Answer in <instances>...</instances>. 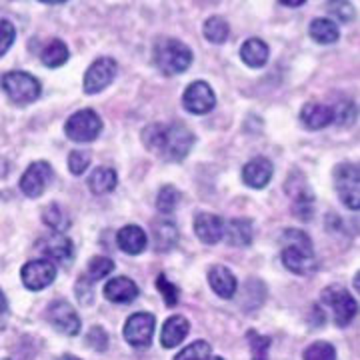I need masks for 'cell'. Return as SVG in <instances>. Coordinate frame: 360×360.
<instances>
[{"label":"cell","instance_id":"60d3db41","mask_svg":"<svg viewBox=\"0 0 360 360\" xmlns=\"http://www.w3.org/2000/svg\"><path fill=\"white\" fill-rule=\"evenodd\" d=\"M354 116H356V108H354V104L347 101V103H342V106L336 108L335 120L340 124H350L354 120Z\"/></svg>","mask_w":360,"mask_h":360},{"label":"cell","instance_id":"ee69618b","mask_svg":"<svg viewBox=\"0 0 360 360\" xmlns=\"http://www.w3.org/2000/svg\"><path fill=\"white\" fill-rule=\"evenodd\" d=\"M6 309H8V302H6V296H4V292L0 290V314H4V312H6Z\"/></svg>","mask_w":360,"mask_h":360},{"label":"cell","instance_id":"484cf974","mask_svg":"<svg viewBox=\"0 0 360 360\" xmlns=\"http://www.w3.org/2000/svg\"><path fill=\"white\" fill-rule=\"evenodd\" d=\"M309 32L312 40H316L319 44H333L340 37L336 22L335 20H328V18H314L310 22Z\"/></svg>","mask_w":360,"mask_h":360},{"label":"cell","instance_id":"ba28073f","mask_svg":"<svg viewBox=\"0 0 360 360\" xmlns=\"http://www.w3.org/2000/svg\"><path fill=\"white\" fill-rule=\"evenodd\" d=\"M20 278L28 290L39 292L42 288L51 286L56 278V266L49 258H39V260H28L22 270H20Z\"/></svg>","mask_w":360,"mask_h":360},{"label":"cell","instance_id":"8d00e7d4","mask_svg":"<svg viewBox=\"0 0 360 360\" xmlns=\"http://www.w3.org/2000/svg\"><path fill=\"white\" fill-rule=\"evenodd\" d=\"M250 347H252V360H269V336H260L257 333H248Z\"/></svg>","mask_w":360,"mask_h":360},{"label":"cell","instance_id":"bcb514c9","mask_svg":"<svg viewBox=\"0 0 360 360\" xmlns=\"http://www.w3.org/2000/svg\"><path fill=\"white\" fill-rule=\"evenodd\" d=\"M56 360H80V359L72 356V354H66V356H60V359H56Z\"/></svg>","mask_w":360,"mask_h":360},{"label":"cell","instance_id":"cb8c5ba5","mask_svg":"<svg viewBox=\"0 0 360 360\" xmlns=\"http://www.w3.org/2000/svg\"><path fill=\"white\" fill-rule=\"evenodd\" d=\"M269 46H266V42H262L260 39H250L246 40L245 44H243V49H240V56H243V60H245L246 66H250V68H260V66H264L269 63Z\"/></svg>","mask_w":360,"mask_h":360},{"label":"cell","instance_id":"7402d4cb","mask_svg":"<svg viewBox=\"0 0 360 360\" xmlns=\"http://www.w3.org/2000/svg\"><path fill=\"white\" fill-rule=\"evenodd\" d=\"M208 284L220 298H232L236 292V278L226 266H212L208 270Z\"/></svg>","mask_w":360,"mask_h":360},{"label":"cell","instance_id":"8992f818","mask_svg":"<svg viewBox=\"0 0 360 360\" xmlns=\"http://www.w3.org/2000/svg\"><path fill=\"white\" fill-rule=\"evenodd\" d=\"M360 170L356 165H338L335 168V186L340 200L350 208L359 210L360 208Z\"/></svg>","mask_w":360,"mask_h":360},{"label":"cell","instance_id":"c3c4849f","mask_svg":"<svg viewBox=\"0 0 360 360\" xmlns=\"http://www.w3.org/2000/svg\"><path fill=\"white\" fill-rule=\"evenodd\" d=\"M208 2H214V0H208Z\"/></svg>","mask_w":360,"mask_h":360},{"label":"cell","instance_id":"ffe728a7","mask_svg":"<svg viewBox=\"0 0 360 360\" xmlns=\"http://www.w3.org/2000/svg\"><path fill=\"white\" fill-rule=\"evenodd\" d=\"M116 243L120 246V250L127 252V255H141V252H144V248H146L148 238H146V232L142 231L141 226L129 224V226H124V229L118 231Z\"/></svg>","mask_w":360,"mask_h":360},{"label":"cell","instance_id":"4dcf8cb0","mask_svg":"<svg viewBox=\"0 0 360 360\" xmlns=\"http://www.w3.org/2000/svg\"><path fill=\"white\" fill-rule=\"evenodd\" d=\"M180 202V193L172 186V184H167V186H162L160 188V193H158V198H156V208H158V212H162V214H172L174 210H176V206Z\"/></svg>","mask_w":360,"mask_h":360},{"label":"cell","instance_id":"30bf717a","mask_svg":"<svg viewBox=\"0 0 360 360\" xmlns=\"http://www.w3.org/2000/svg\"><path fill=\"white\" fill-rule=\"evenodd\" d=\"M116 68H118L116 60H112L110 56L96 58L84 75V92L86 94H98L108 84H112L116 77Z\"/></svg>","mask_w":360,"mask_h":360},{"label":"cell","instance_id":"44dd1931","mask_svg":"<svg viewBox=\"0 0 360 360\" xmlns=\"http://www.w3.org/2000/svg\"><path fill=\"white\" fill-rule=\"evenodd\" d=\"M191 333V322L186 321L184 316L174 314L170 316L165 326H162V335H160V342L165 348L179 347L180 342L186 338V335Z\"/></svg>","mask_w":360,"mask_h":360},{"label":"cell","instance_id":"ac0fdd59","mask_svg":"<svg viewBox=\"0 0 360 360\" xmlns=\"http://www.w3.org/2000/svg\"><path fill=\"white\" fill-rule=\"evenodd\" d=\"M104 296L116 304H129L139 296V286L127 276H116L104 284Z\"/></svg>","mask_w":360,"mask_h":360},{"label":"cell","instance_id":"6da1fadb","mask_svg":"<svg viewBox=\"0 0 360 360\" xmlns=\"http://www.w3.org/2000/svg\"><path fill=\"white\" fill-rule=\"evenodd\" d=\"M142 141L148 150H153L165 160L179 162L191 153L194 134L184 124H150L142 132Z\"/></svg>","mask_w":360,"mask_h":360},{"label":"cell","instance_id":"74e56055","mask_svg":"<svg viewBox=\"0 0 360 360\" xmlns=\"http://www.w3.org/2000/svg\"><path fill=\"white\" fill-rule=\"evenodd\" d=\"M16 30L11 20H0V56H4L8 49L13 46Z\"/></svg>","mask_w":360,"mask_h":360},{"label":"cell","instance_id":"f1b7e54d","mask_svg":"<svg viewBox=\"0 0 360 360\" xmlns=\"http://www.w3.org/2000/svg\"><path fill=\"white\" fill-rule=\"evenodd\" d=\"M229 34H231V26H229V22H226L222 16H210V18H206V40H210L212 44H222V42L229 40Z\"/></svg>","mask_w":360,"mask_h":360},{"label":"cell","instance_id":"681fc988","mask_svg":"<svg viewBox=\"0 0 360 360\" xmlns=\"http://www.w3.org/2000/svg\"><path fill=\"white\" fill-rule=\"evenodd\" d=\"M4 360H11V359H4Z\"/></svg>","mask_w":360,"mask_h":360},{"label":"cell","instance_id":"52a82bcc","mask_svg":"<svg viewBox=\"0 0 360 360\" xmlns=\"http://www.w3.org/2000/svg\"><path fill=\"white\" fill-rule=\"evenodd\" d=\"M322 302L330 307L338 326H348L359 312V302L352 298L348 290L340 286H328L326 290H322Z\"/></svg>","mask_w":360,"mask_h":360},{"label":"cell","instance_id":"9a60e30c","mask_svg":"<svg viewBox=\"0 0 360 360\" xmlns=\"http://www.w3.org/2000/svg\"><path fill=\"white\" fill-rule=\"evenodd\" d=\"M40 250L46 255L49 260H56L60 264H70V260L75 257V248L70 238H66L65 232H54L51 236L40 240Z\"/></svg>","mask_w":360,"mask_h":360},{"label":"cell","instance_id":"7c38bea8","mask_svg":"<svg viewBox=\"0 0 360 360\" xmlns=\"http://www.w3.org/2000/svg\"><path fill=\"white\" fill-rule=\"evenodd\" d=\"M214 104H217L214 90L205 80L193 82L182 94V106L193 115H206L214 108Z\"/></svg>","mask_w":360,"mask_h":360},{"label":"cell","instance_id":"5bb4252c","mask_svg":"<svg viewBox=\"0 0 360 360\" xmlns=\"http://www.w3.org/2000/svg\"><path fill=\"white\" fill-rule=\"evenodd\" d=\"M51 324L66 336H77L80 333V316L77 314V310L72 309L66 300H56L49 307L46 312Z\"/></svg>","mask_w":360,"mask_h":360},{"label":"cell","instance_id":"f6af8a7d","mask_svg":"<svg viewBox=\"0 0 360 360\" xmlns=\"http://www.w3.org/2000/svg\"><path fill=\"white\" fill-rule=\"evenodd\" d=\"M44 4H63V2H68V0H40Z\"/></svg>","mask_w":360,"mask_h":360},{"label":"cell","instance_id":"e0dca14e","mask_svg":"<svg viewBox=\"0 0 360 360\" xmlns=\"http://www.w3.org/2000/svg\"><path fill=\"white\" fill-rule=\"evenodd\" d=\"M222 231H224V222L217 214L210 212H200L194 219V232L200 238V243L205 245H217L222 240Z\"/></svg>","mask_w":360,"mask_h":360},{"label":"cell","instance_id":"7a4b0ae2","mask_svg":"<svg viewBox=\"0 0 360 360\" xmlns=\"http://www.w3.org/2000/svg\"><path fill=\"white\" fill-rule=\"evenodd\" d=\"M283 264L298 276L314 274L319 260L314 257L312 243L302 231H286L283 234Z\"/></svg>","mask_w":360,"mask_h":360},{"label":"cell","instance_id":"d6986e66","mask_svg":"<svg viewBox=\"0 0 360 360\" xmlns=\"http://www.w3.org/2000/svg\"><path fill=\"white\" fill-rule=\"evenodd\" d=\"M300 120L302 124L310 130H321L324 127H328L333 120H335V110L326 104L319 103H309L302 106V112H300Z\"/></svg>","mask_w":360,"mask_h":360},{"label":"cell","instance_id":"d4e9b609","mask_svg":"<svg viewBox=\"0 0 360 360\" xmlns=\"http://www.w3.org/2000/svg\"><path fill=\"white\" fill-rule=\"evenodd\" d=\"M153 236H155V248L158 252H167V250H170L172 246L179 243L176 224H174V222H168V220L155 222Z\"/></svg>","mask_w":360,"mask_h":360},{"label":"cell","instance_id":"f35d334b","mask_svg":"<svg viewBox=\"0 0 360 360\" xmlns=\"http://www.w3.org/2000/svg\"><path fill=\"white\" fill-rule=\"evenodd\" d=\"M90 165V155L84 150H72L68 156V168L72 174H82Z\"/></svg>","mask_w":360,"mask_h":360},{"label":"cell","instance_id":"603a6c76","mask_svg":"<svg viewBox=\"0 0 360 360\" xmlns=\"http://www.w3.org/2000/svg\"><path fill=\"white\" fill-rule=\"evenodd\" d=\"M222 238L231 246H248L252 243V224H250V220H231L229 224H224Z\"/></svg>","mask_w":360,"mask_h":360},{"label":"cell","instance_id":"836d02e7","mask_svg":"<svg viewBox=\"0 0 360 360\" xmlns=\"http://www.w3.org/2000/svg\"><path fill=\"white\" fill-rule=\"evenodd\" d=\"M328 13L340 22H352L354 20V6L348 0H328Z\"/></svg>","mask_w":360,"mask_h":360},{"label":"cell","instance_id":"ab89813d","mask_svg":"<svg viewBox=\"0 0 360 360\" xmlns=\"http://www.w3.org/2000/svg\"><path fill=\"white\" fill-rule=\"evenodd\" d=\"M86 342H89V347L101 352V350H106V347H108V335L101 326H92L89 330V335H86Z\"/></svg>","mask_w":360,"mask_h":360},{"label":"cell","instance_id":"5b68a950","mask_svg":"<svg viewBox=\"0 0 360 360\" xmlns=\"http://www.w3.org/2000/svg\"><path fill=\"white\" fill-rule=\"evenodd\" d=\"M101 130H103V120H101V116L96 115L94 110H90V108L75 112L66 120L65 124L66 136L75 142L96 141Z\"/></svg>","mask_w":360,"mask_h":360},{"label":"cell","instance_id":"b9f144b4","mask_svg":"<svg viewBox=\"0 0 360 360\" xmlns=\"http://www.w3.org/2000/svg\"><path fill=\"white\" fill-rule=\"evenodd\" d=\"M77 296L82 304H90V302H92V283L86 281L84 276H80V278H78Z\"/></svg>","mask_w":360,"mask_h":360},{"label":"cell","instance_id":"2e32d148","mask_svg":"<svg viewBox=\"0 0 360 360\" xmlns=\"http://www.w3.org/2000/svg\"><path fill=\"white\" fill-rule=\"evenodd\" d=\"M274 167L269 158L264 156H257L252 160H248L243 168V180L250 188H264L272 179Z\"/></svg>","mask_w":360,"mask_h":360},{"label":"cell","instance_id":"7dc6e473","mask_svg":"<svg viewBox=\"0 0 360 360\" xmlns=\"http://www.w3.org/2000/svg\"><path fill=\"white\" fill-rule=\"evenodd\" d=\"M210 360H224V359H220V356H214V359H210Z\"/></svg>","mask_w":360,"mask_h":360},{"label":"cell","instance_id":"f546056e","mask_svg":"<svg viewBox=\"0 0 360 360\" xmlns=\"http://www.w3.org/2000/svg\"><path fill=\"white\" fill-rule=\"evenodd\" d=\"M112 270H115V262H112L110 258L94 257V258H90L89 269H86V272H84L82 276L94 284V283H98V281H103L104 276H108Z\"/></svg>","mask_w":360,"mask_h":360},{"label":"cell","instance_id":"9c48e42d","mask_svg":"<svg viewBox=\"0 0 360 360\" xmlns=\"http://www.w3.org/2000/svg\"><path fill=\"white\" fill-rule=\"evenodd\" d=\"M52 176H54V172H52L51 165L46 160H37L25 170V174L20 179V191L28 198H39L49 188Z\"/></svg>","mask_w":360,"mask_h":360},{"label":"cell","instance_id":"83f0119b","mask_svg":"<svg viewBox=\"0 0 360 360\" xmlns=\"http://www.w3.org/2000/svg\"><path fill=\"white\" fill-rule=\"evenodd\" d=\"M68 56H70L68 46H66L63 40L58 39L49 42V44L44 46L42 54H40L42 63L49 66V68H58V66H63L66 60H68Z\"/></svg>","mask_w":360,"mask_h":360},{"label":"cell","instance_id":"e575fe53","mask_svg":"<svg viewBox=\"0 0 360 360\" xmlns=\"http://www.w3.org/2000/svg\"><path fill=\"white\" fill-rule=\"evenodd\" d=\"M156 286H158L160 295H162V298H165V302H167L170 309L179 304V298H180L179 286H176V284L170 283V281H168L165 274H160V276L156 278Z\"/></svg>","mask_w":360,"mask_h":360},{"label":"cell","instance_id":"8fae6325","mask_svg":"<svg viewBox=\"0 0 360 360\" xmlns=\"http://www.w3.org/2000/svg\"><path fill=\"white\" fill-rule=\"evenodd\" d=\"M156 321L148 312H136L132 314L124 324V338L127 342L136 348L150 347V340L155 335Z\"/></svg>","mask_w":360,"mask_h":360},{"label":"cell","instance_id":"d6a6232c","mask_svg":"<svg viewBox=\"0 0 360 360\" xmlns=\"http://www.w3.org/2000/svg\"><path fill=\"white\" fill-rule=\"evenodd\" d=\"M210 354H212V347L206 340H196L186 348H182L174 360H210L212 359Z\"/></svg>","mask_w":360,"mask_h":360},{"label":"cell","instance_id":"277c9868","mask_svg":"<svg viewBox=\"0 0 360 360\" xmlns=\"http://www.w3.org/2000/svg\"><path fill=\"white\" fill-rule=\"evenodd\" d=\"M2 90L14 104H30L34 103L42 92V86L37 77L22 72V70H13L2 77Z\"/></svg>","mask_w":360,"mask_h":360},{"label":"cell","instance_id":"4316f807","mask_svg":"<svg viewBox=\"0 0 360 360\" xmlns=\"http://www.w3.org/2000/svg\"><path fill=\"white\" fill-rule=\"evenodd\" d=\"M116 172L112 168H96L89 179V188L94 194H108L116 188Z\"/></svg>","mask_w":360,"mask_h":360},{"label":"cell","instance_id":"4fadbf2b","mask_svg":"<svg viewBox=\"0 0 360 360\" xmlns=\"http://www.w3.org/2000/svg\"><path fill=\"white\" fill-rule=\"evenodd\" d=\"M286 193L290 194L292 202H295L296 214L302 220L312 219V205H314V196L310 193V188L304 182V176L295 170L288 174V180H286Z\"/></svg>","mask_w":360,"mask_h":360},{"label":"cell","instance_id":"3957f363","mask_svg":"<svg viewBox=\"0 0 360 360\" xmlns=\"http://www.w3.org/2000/svg\"><path fill=\"white\" fill-rule=\"evenodd\" d=\"M155 63L167 77L182 75L193 65V51L176 39L158 40L155 46Z\"/></svg>","mask_w":360,"mask_h":360},{"label":"cell","instance_id":"d590c367","mask_svg":"<svg viewBox=\"0 0 360 360\" xmlns=\"http://www.w3.org/2000/svg\"><path fill=\"white\" fill-rule=\"evenodd\" d=\"M304 360H336V350L328 342H314L304 350Z\"/></svg>","mask_w":360,"mask_h":360},{"label":"cell","instance_id":"1f68e13d","mask_svg":"<svg viewBox=\"0 0 360 360\" xmlns=\"http://www.w3.org/2000/svg\"><path fill=\"white\" fill-rule=\"evenodd\" d=\"M42 219H44V222H46L54 232H65L66 229L70 226V219H68V214H66L65 210H63L58 205L46 206V210H44Z\"/></svg>","mask_w":360,"mask_h":360},{"label":"cell","instance_id":"7bdbcfd3","mask_svg":"<svg viewBox=\"0 0 360 360\" xmlns=\"http://www.w3.org/2000/svg\"><path fill=\"white\" fill-rule=\"evenodd\" d=\"M283 6H288V8H298V6H302L307 0H278Z\"/></svg>","mask_w":360,"mask_h":360}]
</instances>
